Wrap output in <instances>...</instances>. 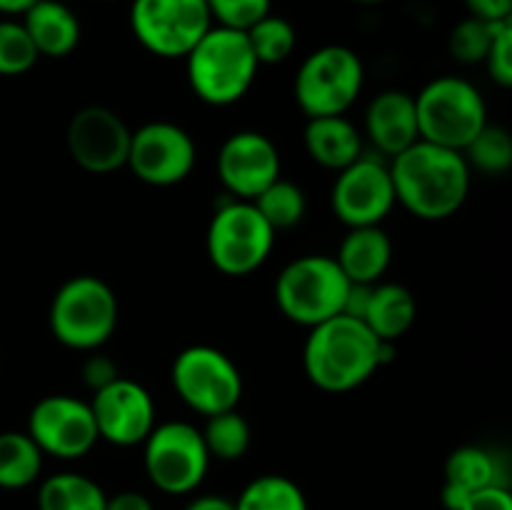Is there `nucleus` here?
<instances>
[{"label": "nucleus", "instance_id": "4be33fe9", "mask_svg": "<svg viewBox=\"0 0 512 510\" xmlns=\"http://www.w3.org/2000/svg\"><path fill=\"white\" fill-rule=\"evenodd\" d=\"M415 318H418V303H415L413 290L400 283H375L370 288L363 323L380 340L395 343L403 338L413 328Z\"/></svg>", "mask_w": 512, "mask_h": 510}, {"label": "nucleus", "instance_id": "e433bc0d", "mask_svg": "<svg viewBox=\"0 0 512 510\" xmlns=\"http://www.w3.org/2000/svg\"><path fill=\"white\" fill-rule=\"evenodd\" d=\"M473 18L488 20V23H503L512 20V0H463Z\"/></svg>", "mask_w": 512, "mask_h": 510}, {"label": "nucleus", "instance_id": "423d86ee", "mask_svg": "<svg viewBox=\"0 0 512 510\" xmlns=\"http://www.w3.org/2000/svg\"><path fill=\"white\" fill-rule=\"evenodd\" d=\"M415 113L420 140L460 153L488 123V105L480 88L458 75H440L423 85L415 95Z\"/></svg>", "mask_w": 512, "mask_h": 510}, {"label": "nucleus", "instance_id": "1a4fd4ad", "mask_svg": "<svg viewBox=\"0 0 512 510\" xmlns=\"http://www.w3.org/2000/svg\"><path fill=\"white\" fill-rule=\"evenodd\" d=\"M210 453L200 428L185 420H168L143 440V468L150 483L168 495H188L203 485Z\"/></svg>", "mask_w": 512, "mask_h": 510}, {"label": "nucleus", "instance_id": "5701e85b", "mask_svg": "<svg viewBox=\"0 0 512 510\" xmlns=\"http://www.w3.org/2000/svg\"><path fill=\"white\" fill-rule=\"evenodd\" d=\"M445 483L475 493V490L505 485L510 488V465L498 450L480 448V445H463L455 448L445 460Z\"/></svg>", "mask_w": 512, "mask_h": 510}, {"label": "nucleus", "instance_id": "39448f33", "mask_svg": "<svg viewBox=\"0 0 512 510\" xmlns=\"http://www.w3.org/2000/svg\"><path fill=\"white\" fill-rule=\"evenodd\" d=\"M350 285L333 255H300L275 278V303L290 323L315 328L343 313Z\"/></svg>", "mask_w": 512, "mask_h": 510}, {"label": "nucleus", "instance_id": "393cba45", "mask_svg": "<svg viewBox=\"0 0 512 510\" xmlns=\"http://www.w3.org/2000/svg\"><path fill=\"white\" fill-rule=\"evenodd\" d=\"M43 458L25 430L0 433V490H25L40 478Z\"/></svg>", "mask_w": 512, "mask_h": 510}, {"label": "nucleus", "instance_id": "aec40b11", "mask_svg": "<svg viewBox=\"0 0 512 510\" xmlns=\"http://www.w3.org/2000/svg\"><path fill=\"white\" fill-rule=\"evenodd\" d=\"M305 153L328 170H343L363 155V133L348 115L308 118L303 130Z\"/></svg>", "mask_w": 512, "mask_h": 510}, {"label": "nucleus", "instance_id": "4468645a", "mask_svg": "<svg viewBox=\"0 0 512 510\" xmlns=\"http://www.w3.org/2000/svg\"><path fill=\"white\" fill-rule=\"evenodd\" d=\"M330 205L340 223L348 228L383 223L398 205L388 163L363 153L348 168L338 170L330 190Z\"/></svg>", "mask_w": 512, "mask_h": 510}, {"label": "nucleus", "instance_id": "2f4dec72", "mask_svg": "<svg viewBox=\"0 0 512 510\" xmlns=\"http://www.w3.org/2000/svg\"><path fill=\"white\" fill-rule=\"evenodd\" d=\"M498 25L500 23H488V20L473 18V15L460 20L453 33H450V53H453V58L465 65L483 63Z\"/></svg>", "mask_w": 512, "mask_h": 510}, {"label": "nucleus", "instance_id": "4c0bfd02", "mask_svg": "<svg viewBox=\"0 0 512 510\" xmlns=\"http://www.w3.org/2000/svg\"><path fill=\"white\" fill-rule=\"evenodd\" d=\"M105 510H155L153 500L138 490H120V493L108 495Z\"/></svg>", "mask_w": 512, "mask_h": 510}, {"label": "nucleus", "instance_id": "c85d7f7f", "mask_svg": "<svg viewBox=\"0 0 512 510\" xmlns=\"http://www.w3.org/2000/svg\"><path fill=\"white\" fill-rule=\"evenodd\" d=\"M245 35H248L250 48H253L255 60L260 65L285 63L293 55L295 43H298V33H295L293 23L285 20L283 15L273 13H268L258 23L250 25Z\"/></svg>", "mask_w": 512, "mask_h": 510}, {"label": "nucleus", "instance_id": "473e14b6", "mask_svg": "<svg viewBox=\"0 0 512 510\" xmlns=\"http://www.w3.org/2000/svg\"><path fill=\"white\" fill-rule=\"evenodd\" d=\"M213 25L233 30H248L270 13L273 0H205Z\"/></svg>", "mask_w": 512, "mask_h": 510}, {"label": "nucleus", "instance_id": "a19ab883", "mask_svg": "<svg viewBox=\"0 0 512 510\" xmlns=\"http://www.w3.org/2000/svg\"><path fill=\"white\" fill-rule=\"evenodd\" d=\"M353 3H360V5H378V3H385V0H353Z\"/></svg>", "mask_w": 512, "mask_h": 510}, {"label": "nucleus", "instance_id": "9b49d317", "mask_svg": "<svg viewBox=\"0 0 512 510\" xmlns=\"http://www.w3.org/2000/svg\"><path fill=\"white\" fill-rule=\"evenodd\" d=\"M210 25L205 0H133L130 5L135 40L158 58H185Z\"/></svg>", "mask_w": 512, "mask_h": 510}, {"label": "nucleus", "instance_id": "6e6552de", "mask_svg": "<svg viewBox=\"0 0 512 510\" xmlns=\"http://www.w3.org/2000/svg\"><path fill=\"white\" fill-rule=\"evenodd\" d=\"M365 68L360 55L348 45H323L300 63L293 95L308 118L345 115L360 98Z\"/></svg>", "mask_w": 512, "mask_h": 510}, {"label": "nucleus", "instance_id": "ddd939ff", "mask_svg": "<svg viewBox=\"0 0 512 510\" xmlns=\"http://www.w3.org/2000/svg\"><path fill=\"white\" fill-rule=\"evenodd\" d=\"M43 455L60 460H78L98 445L93 410L85 400L73 395H45L30 408L28 430Z\"/></svg>", "mask_w": 512, "mask_h": 510}, {"label": "nucleus", "instance_id": "dca6fc26", "mask_svg": "<svg viewBox=\"0 0 512 510\" xmlns=\"http://www.w3.org/2000/svg\"><path fill=\"white\" fill-rule=\"evenodd\" d=\"M98 438L118 448L143 445L155 428V400L145 385L130 378H115L105 388L95 390L90 400Z\"/></svg>", "mask_w": 512, "mask_h": 510}, {"label": "nucleus", "instance_id": "b1692460", "mask_svg": "<svg viewBox=\"0 0 512 510\" xmlns=\"http://www.w3.org/2000/svg\"><path fill=\"white\" fill-rule=\"evenodd\" d=\"M108 495L93 478L63 470L38 488V510H105Z\"/></svg>", "mask_w": 512, "mask_h": 510}, {"label": "nucleus", "instance_id": "f257e3e1", "mask_svg": "<svg viewBox=\"0 0 512 510\" xmlns=\"http://www.w3.org/2000/svg\"><path fill=\"white\" fill-rule=\"evenodd\" d=\"M395 203L420 220H448L470 195L473 170L460 150L415 140L388 163Z\"/></svg>", "mask_w": 512, "mask_h": 510}, {"label": "nucleus", "instance_id": "f03ea898", "mask_svg": "<svg viewBox=\"0 0 512 510\" xmlns=\"http://www.w3.org/2000/svg\"><path fill=\"white\" fill-rule=\"evenodd\" d=\"M380 338L353 315H335L310 328L303 345V370L315 388L348 393L373 378Z\"/></svg>", "mask_w": 512, "mask_h": 510}, {"label": "nucleus", "instance_id": "7ed1b4c3", "mask_svg": "<svg viewBox=\"0 0 512 510\" xmlns=\"http://www.w3.org/2000/svg\"><path fill=\"white\" fill-rule=\"evenodd\" d=\"M260 63L245 30L210 25L208 33L185 55L193 93L213 108H225L248 95Z\"/></svg>", "mask_w": 512, "mask_h": 510}, {"label": "nucleus", "instance_id": "f3484780", "mask_svg": "<svg viewBox=\"0 0 512 510\" xmlns=\"http://www.w3.org/2000/svg\"><path fill=\"white\" fill-rule=\"evenodd\" d=\"M280 150L260 130H238L218 150V178L235 200H255L280 178Z\"/></svg>", "mask_w": 512, "mask_h": 510}, {"label": "nucleus", "instance_id": "7c9ffc66", "mask_svg": "<svg viewBox=\"0 0 512 510\" xmlns=\"http://www.w3.org/2000/svg\"><path fill=\"white\" fill-rule=\"evenodd\" d=\"M38 58V50L23 23L15 18L0 20V75L5 78L25 75L28 70H33Z\"/></svg>", "mask_w": 512, "mask_h": 510}, {"label": "nucleus", "instance_id": "58836bf2", "mask_svg": "<svg viewBox=\"0 0 512 510\" xmlns=\"http://www.w3.org/2000/svg\"><path fill=\"white\" fill-rule=\"evenodd\" d=\"M185 510H235V503L225 495H198L185 505Z\"/></svg>", "mask_w": 512, "mask_h": 510}, {"label": "nucleus", "instance_id": "0eeeda50", "mask_svg": "<svg viewBox=\"0 0 512 510\" xmlns=\"http://www.w3.org/2000/svg\"><path fill=\"white\" fill-rule=\"evenodd\" d=\"M275 235L253 200L233 198L210 218L205 250L218 273L243 278L263 268L275 248Z\"/></svg>", "mask_w": 512, "mask_h": 510}, {"label": "nucleus", "instance_id": "72a5a7b5", "mask_svg": "<svg viewBox=\"0 0 512 510\" xmlns=\"http://www.w3.org/2000/svg\"><path fill=\"white\" fill-rule=\"evenodd\" d=\"M483 65L500 88H512V20H505L495 28Z\"/></svg>", "mask_w": 512, "mask_h": 510}, {"label": "nucleus", "instance_id": "2eb2a0df", "mask_svg": "<svg viewBox=\"0 0 512 510\" xmlns=\"http://www.w3.org/2000/svg\"><path fill=\"white\" fill-rule=\"evenodd\" d=\"M133 130L115 110L85 105L70 118L65 145L75 165L93 175H108L125 168Z\"/></svg>", "mask_w": 512, "mask_h": 510}, {"label": "nucleus", "instance_id": "9d476101", "mask_svg": "<svg viewBox=\"0 0 512 510\" xmlns=\"http://www.w3.org/2000/svg\"><path fill=\"white\" fill-rule=\"evenodd\" d=\"M170 383L178 398L205 418L238 408L243 398L238 365L213 345H188L180 350L170 365Z\"/></svg>", "mask_w": 512, "mask_h": 510}, {"label": "nucleus", "instance_id": "f8f14e48", "mask_svg": "<svg viewBox=\"0 0 512 510\" xmlns=\"http://www.w3.org/2000/svg\"><path fill=\"white\" fill-rule=\"evenodd\" d=\"M198 163V148L193 135L170 120H153L140 125L130 135L128 163L130 173L153 188L178 185L193 173Z\"/></svg>", "mask_w": 512, "mask_h": 510}, {"label": "nucleus", "instance_id": "a211bd4d", "mask_svg": "<svg viewBox=\"0 0 512 510\" xmlns=\"http://www.w3.org/2000/svg\"><path fill=\"white\" fill-rule=\"evenodd\" d=\"M365 135L380 155L403 153L405 148L420 140L415 95L390 88L375 95L365 110Z\"/></svg>", "mask_w": 512, "mask_h": 510}, {"label": "nucleus", "instance_id": "c9c22d12", "mask_svg": "<svg viewBox=\"0 0 512 510\" xmlns=\"http://www.w3.org/2000/svg\"><path fill=\"white\" fill-rule=\"evenodd\" d=\"M460 510H512V493L505 485L475 490V493L468 495Z\"/></svg>", "mask_w": 512, "mask_h": 510}, {"label": "nucleus", "instance_id": "cd10ccee", "mask_svg": "<svg viewBox=\"0 0 512 510\" xmlns=\"http://www.w3.org/2000/svg\"><path fill=\"white\" fill-rule=\"evenodd\" d=\"M255 208L260 210L265 220H268L270 228L278 233V230H290L305 218V210H308V200H305L303 188L298 183H290V180L278 178L273 185L263 190L258 198L253 200Z\"/></svg>", "mask_w": 512, "mask_h": 510}, {"label": "nucleus", "instance_id": "a878e982", "mask_svg": "<svg viewBox=\"0 0 512 510\" xmlns=\"http://www.w3.org/2000/svg\"><path fill=\"white\" fill-rule=\"evenodd\" d=\"M233 503L235 510H310L303 488L293 478L278 473L250 480Z\"/></svg>", "mask_w": 512, "mask_h": 510}, {"label": "nucleus", "instance_id": "bb28decb", "mask_svg": "<svg viewBox=\"0 0 512 510\" xmlns=\"http://www.w3.org/2000/svg\"><path fill=\"white\" fill-rule=\"evenodd\" d=\"M200 433H203L210 458L223 460V463L240 460L250 450V443H253V430H250L245 415L238 413V408L210 415Z\"/></svg>", "mask_w": 512, "mask_h": 510}, {"label": "nucleus", "instance_id": "ea45409f", "mask_svg": "<svg viewBox=\"0 0 512 510\" xmlns=\"http://www.w3.org/2000/svg\"><path fill=\"white\" fill-rule=\"evenodd\" d=\"M35 3H38V0H0V15L15 18V15H23L25 10Z\"/></svg>", "mask_w": 512, "mask_h": 510}, {"label": "nucleus", "instance_id": "20e7f679", "mask_svg": "<svg viewBox=\"0 0 512 510\" xmlns=\"http://www.w3.org/2000/svg\"><path fill=\"white\" fill-rule=\"evenodd\" d=\"M120 308L115 290L98 275H73L50 300V333L60 345L78 353L100 350L118 328Z\"/></svg>", "mask_w": 512, "mask_h": 510}, {"label": "nucleus", "instance_id": "f704fd0d", "mask_svg": "<svg viewBox=\"0 0 512 510\" xmlns=\"http://www.w3.org/2000/svg\"><path fill=\"white\" fill-rule=\"evenodd\" d=\"M115 378H120V370H118V363H115L113 358L98 353V350H93V353L85 358V363H83L85 388H90L95 393V390H100V388H105V385L113 383Z\"/></svg>", "mask_w": 512, "mask_h": 510}, {"label": "nucleus", "instance_id": "c756f323", "mask_svg": "<svg viewBox=\"0 0 512 510\" xmlns=\"http://www.w3.org/2000/svg\"><path fill=\"white\" fill-rule=\"evenodd\" d=\"M470 170L485 175H505L512 168V138L510 130L498 123H485L483 130L465 145L463 150Z\"/></svg>", "mask_w": 512, "mask_h": 510}, {"label": "nucleus", "instance_id": "412c9836", "mask_svg": "<svg viewBox=\"0 0 512 510\" xmlns=\"http://www.w3.org/2000/svg\"><path fill=\"white\" fill-rule=\"evenodd\" d=\"M20 23L40 58H65L78 48L83 35L78 15L60 0H38L20 15Z\"/></svg>", "mask_w": 512, "mask_h": 510}, {"label": "nucleus", "instance_id": "6ab92c4d", "mask_svg": "<svg viewBox=\"0 0 512 510\" xmlns=\"http://www.w3.org/2000/svg\"><path fill=\"white\" fill-rule=\"evenodd\" d=\"M335 263L355 285H375L393 263V240L380 225L348 228Z\"/></svg>", "mask_w": 512, "mask_h": 510}]
</instances>
